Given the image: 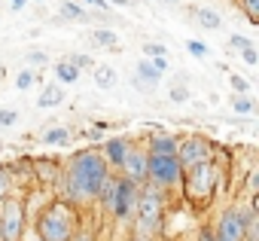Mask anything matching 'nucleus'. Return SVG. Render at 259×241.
Instances as JSON below:
<instances>
[{"label":"nucleus","instance_id":"obj_27","mask_svg":"<svg viewBox=\"0 0 259 241\" xmlns=\"http://www.w3.org/2000/svg\"><path fill=\"white\" fill-rule=\"evenodd\" d=\"M229 46H232V49H238V52H244V49H250V46H253V40H247L244 34H232Z\"/></svg>","mask_w":259,"mask_h":241},{"label":"nucleus","instance_id":"obj_13","mask_svg":"<svg viewBox=\"0 0 259 241\" xmlns=\"http://www.w3.org/2000/svg\"><path fill=\"white\" fill-rule=\"evenodd\" d=\"M147 153H156V156H177V141L171 135H159L150 141V150Z\"/></svg>","mask_w":259,"mask_h":241},{"label":"nucleus","instance_id":"obj_37","mask_svg":"<svg viewBox=\"0 0 259 241\" xmlns=\"http://www.w3.org/2000/svg\"><path fill=\"white\" fill-rule=\"evenodd\" d=\"M198 241H217V238H213L210 229H201V232H198Z\"/></svg>","mask_w":259,"mask_h":241},{"label":"nucleus","instance_id":"obj_22","mask_svg":"<svg viewBox=\"0 0 259 241\" xmlns=\"http://www.w3.org/2000/svg\"><path fill=\"white\" fill-rule=\"evenodd\" d=\"M28 64H34V67H46V64H49V55H46L43 49H31V52H28Z\"/></svg>","mask_w":259,"mask_h":241},{"label":"nucleus","instance_id":"obj_16","mask_svg":"<svg viewBox=\"0 0 259 241\" xmlns=\"http://www.w3.org/2000/svg\"><path fill=\"white\" fill-rule=\"evenodd\" d=\"M89 40H92L95 46H101V49H116V46H119V37H116L113 31H107V28H95V31L89 34Z\"/></svg>","mask_w":259,"mask_h":241},{"label":"nucleus","instance_id":"obj_30","mask_svg":"<svg viewBox=\"0 0 259 241\" xmlns=\"http://www.w3.org/2000/svg\"><path fill=\"white\" fill-rule=\"evenodd\" d=\"M144 52H147V58H168L165 46H159V43H147V46H144Z\"/></svg>","mask_w":259,"mask_h":241},{"label":"nucleus","instance_id":"obj_32","mask_svg":"<svg viewBox=\"0 0 259 241\" xmlns=\"http://www.w3.org/2000/svg\"><path fill=\"white\" fill-rule=\"evenodd\" d=\"M186 98H189V89H183V86H174V89H171V101H174V104H183Z\"/></svg>","mask_w":259,"mask_h":241},{"label":"nucleus","instance_id":"obj_11","mask_svg":"<svg viewBox=\"0 0 259 241\" xmlns=\"http://www.w3.org/2000/svg\"><path fill=\"white\" fill-rule=\"evenodd\" d=\"M128 147H132V144H128L125 138H110V141H104V162L113 165V168H122Z\"/></svg>","mask_w":259,"mask_h":241},{"label":"nucleus","instance_id":"obj_15","mask_svg":"<svg viewBox=\"0 0 259 241\" xmlns=\"http://www.w3.org/2000/svg\"><path fill=\"white\" fill-rule=\"evenodd\" d=\"M92 76H95V86H98V89H113V86H116V70H113L110 64H95Z\"/></svg>","mask_w":259,"mask_h":241},{"label":"nucleus","instance_id":"obj_6","mask_svg":"<svg viewBox=\"0 0 259 241\" xmlns=\"http://www.w3.org/2000/svg\"><path fill=\"white\" fill-rule=\"evenodd\" d=\"M183 177V168L177 162V156H156L147 153V180L156 189H174Z\"/></svg>","mask_w":259,"mask_h":241},{"label":"nucleus","instance_id":"obj_12","mask_svg":"<svg viewBox=\"0 0 259 241\" xmlns=\"http://www.w3.org/2000/svg\"><path fill=\"white\" fill-rule=\"evenodd\" d=\"M58 104H64V86L52 83V86H46V89L40 92L37 107H40V110H46V107H58Z\"/></svg>","mask_w":259,"mask_h":241},{"label":"nucleus","instance_id":"obj_8","mask_svg":"<svg viewBox=\"0 0 259 241\" xmlns=\"http://www.w3.org/2000/svg\"><path fill=\"white\" fill-rule=\"evenodd\" d=\"M177 162L183 171L192 165H201V162H213V144L204 138H186L177 144Z\"/></svg>","mask_w":259,"mask_h":241},{"label":"nucleus","instance_id":"obj_1","mask_svg":"<svg viewBox=\"0 0 259 241\" xmlns=\"http://www.w3.org/2000/svg\"><path fill=\"white\" fill-rule=\"evenodd\" d=\"M110 177V168L104 162V156L98 150H79L70 156L67 162V180H64V198L67 205H76V202H89V198H98L104 180Z\"/></svg>","mask_w":259,"mask_h":241},{"label":"nucleus","instance_id":"obj_24","mask_svg":"<svg viewBox=\"0 0 259 241\" xmlns=\"http://www.w3.org/2000/svg\"><path fill=\"white\" fill-rule=\"evenodd\" d=\"M186 49H189V55H195V58H207V52H210L201 40H189V43H186Z\"/></svg>","mask_w":259,"mask_h":241},{"label":"nucleus","instance_id":"obj_17","mask_svg":"<svg viewBox=\"0 0 259 241\" xmlns=\"http://www.w3.org/2000/svg\"><path fill=\"white\" fill-rule=\"evenodd\" d=\"M55 76H58V86H70V83L79 79V70H76L67 58H61V61L55 64Z\"/></svg>","mask_w":259,"mask_h":241},{"label":"nucleus","instance_id":"obj_26","mask_svg":"<svg viewBox=\"0 0 259 241\" xmlns=\"http://www.w3.org/2000/svg\"><path fill=\"white\" fill-rule=\"evenodd\" d=\"M232 107H235V113H253V101H250L247 95H238V98L232 101Z\"/></svg>","mask_w":259,"mask_h":241},{"label":"nucleus","instance_id":"obj_39","mask_svg":"<svg viewBox=\"0 0 259 241\" xmlns=\"http://www.w3.org/2000/svg\"><path fill=\"white\" fill-rule=\"evenodd\" d=\"M128 241H153V238H147V235H138V232H135L132 238H128Z\"/></svg>","mask_w":259,"mask_h":241},{"label":"nucleus","instance_id":"obj_18","mask_svg":"<svg viewBox=\"0 0 259 241\" xmlns=\"http://www.w3.org/2000/svg\"><path fill=\"white\" fill-rule=\"evenodd\" d=\"M61 19H70V22H85V19H89V13H85L82 7L70 4V0H64V4H61Z\"/></svg>","mask_w":259,"mask_h":241},{"label":"nucleus","instance_id":"obj_4","mask_svg":"<svg viewBox=\"0 0 259 241\" xmlns=\"http://www.w3.org/2000/svg\"><path fill=\"white\" fill-rule=\"evenodd\" d=\"M162 220H165V195H162V189L144 186L141 195H138V205H135L138 232L147 235V238H153V235L162 229Z\"/></svg>","mask_w":259,"mask_h":241},{"label":"nucleus","instance_id":"obj_40","mask_svg":"<svg viewBox=\"0 0 259 241\" xmlns=\"http://www.w3.org/2000/svg\"><path fill=\"white\" fill-rule=\"evenodd\" d=\"M0 241H4V229H0Z\"/></svg>","mask_w":259,"mask_h":241},{"label":"nucleus","instance_id":"obj_23","mask_svg":"<svg viewBox=\"0 0 259 241\" xmlns=\"http://www.w3.org/2000/svg\"><path fill=\"white\" fill-rule=\"evenodd\" d=\"M10 186H13V174L7 168H0V202L10 195Z\"/></svg>","mask_w":259,"mask_h":241},{"label":"nucleus","instance_id":"obj_33","mask_svg":"<svg viewBox=\"0 0 259 241\" xmlns=\"http://www.w3.org/2000/svg\"><path fill=\"white\" fill-rule=\"evenodd\" d=\"M70 241H95V232H92V229H76Z\"/></svg>","mask_w":259,"mask_h":241},{"label":"nucleus","instance_id":"obj_5","mask_svg":"<svg viewBox=\"0 0 259 241\" xmlns=\"http://www.w3.org/2000/svg\"><path fill=\"white\" fill-rule=\"evenodd\" d=\"M217 177H220L217 162H201V165L186 168L183 177H180V183H183V189H186V195H189L192 202L204 205V202H210L213 192H217Z\"/></svg>","mask_w":259,"mask_h":241},{"label":"nucleus","instance_id":"obj_36","mask_svg":"<svg viewBox=\"0 0 259 241\" xmlns=\"http://www.w3.org/2000/svg\"><path fill=\"white\" fill-rule=\"evenodd\" d=\"M82 4H89V7H95V10H101V13L107 10V4H104V0H82Z\"/></svg>","mask_w":259,"mask_h":241},{"label":"nucleus","instance_id":"obj_21","mask_svg":"<svg viewBox=\"0 0 259 241\" xmlns=\"http://www.w3.org/2000/svg\"><path fill=\"white\" fill-rule=\"evenodd\" d=\"M34 83H37V73H34V70H22V73L16 76V89H22V92L31 89Z\"/></svg>","mask_w":259,"mask_h":241},{"label":"nucleus","instance_id":"obj_19","mask_svg":"<svg viewBox=\"0 0 259 241\" xmlns=\"http://www.w3.org/2000/svg\"><path fill=\"white\" fill-rule=\"evenodd\" d=\"M70 141V132L67 129H49L43 135V144H67Z\"/></svg>","mask_w":259,"mask_h":241},{"label":"nucleus","instance_id":"obj_3","mask_svg":"<svg viewBox=\"0 0 259 241\" xmlns=\"http://www.w3.org/2000/svg\"><path fill=\"white\" fill-rule=\"evenodd\" d=\"M138 195H141V186L128 177H107L98 198L107 205V211L116 217V220H128L135 214V205H138Z\"/></svg>","mask_w":259,"mask_h":241},{"label":"nucleus","instance_id":"obj_35","mask_svg":"<svg viewBox=\"0 0 259 241\" xmlns=\"http://www.w3.org/2000/svg\"><path fill=\"white\" fill-rule=\"evenodd\" d=\"M25 4H28V0H10V10H13V13H22Z\"/></svg>","mask_w":259,"mask_h":241},{"label":"nucleus","instance_id":"obj_28","mask_svg":"<svg viewBox=\"0 0 259 241\" xmlns=\"http://www.w3.org/2000/svg\"><path fill=\"white\" fill-rule=\"evenodd\" d=\"M229 86H232V89H235L238 95H247V92H250V83H247L244 76H235V73L229 76Z\"/></svg>","mask_w":259,"mask_h":241},{"label":"nucleus","instance_id":"obj_20","mask_svg":"<svg viewBox=\"0 0 259 241\" xmlns=\"http://www.w3.org/2000/svg\"><path fill=\"white\" fill-rule=\"evenodd\" d=\"M241 10L250 25H259V0H241Z\"/></svg>","mask_w":259,"mask_h":241},{"label":"nucleus","instance_id":"obj_10","mask_svg":"<svg viewBox=\"0 0 259 241\" xmlns=\"http://www.w3.org/2000/svg\"><path fill=\"white\" fill-rule=\"evenodd\" d=\"M122 177L135 180L138 186H144V183H147V150L128 147V153H125V162H122Z\"/></svg>","mask_w":259,"mask_h":241},{"label":"nucleus","instance_id":"obj_38","mask_svg":"<svg viewBox=\"0 0 259 241\" xmlns=\"http://www.w3.org/2000/svg\"><path fill=\"white\" fill-rule=\"evenodd\" d=\"M104 4H116V7H128L132 0H104Z\"/></svg>","mask_w":259,"mask_h":241},{"label":"nucleus","instance_id":"obj_2","mask_svg":"<svg viewBox=\"0 0 259 241\" xmlns=\"http://www.w3.org/2000/svg\"><path fill=\"white\" fill-rule=\"evenodd\" d=\"M76 223H79L76 208L58 198L37 217V235L40 241H70L76 232Z\"/></svg>","mask_w":259,"mask_h":241},{"label":"nucleus","instance_id":"obj_25","mask_svg":"<svg viewBox=\"0 0 259 241\" xmlns=\"http://www.w3.org/2000/svg\"><path fill=\"white\" fill-rule=\"evenodd\" d=\"M67 61H70L76 70H82V67H95V61H92L89 55H82V52H76V55H67Z\"/></svg>","mask_w":259,"mask_h":241},{"label":"nucleus","instance_id":"obj_41","mask_svg":"<svg viewBox=\"0 0 259 241\" xmlns=\"http://www.w3.org/2000/svg\"><path fill=\"white\" fill-rule=\"evenodd\" d=\"M34 4H43V0H34Z\"/></svg>","mask_w":259,"mask_h":241},{"label":"nucleus","instance_id":"obj_14","mask_svg":"<svg viewBox=\"0 0 259 241\" xmlns=\"http://www.w3.org/2000/svg\"><path fill=\"white\" fill-rule=\"evenodd\" d=\"M192 16H195V19H198V25H201V28H207V31H220V28H223V19H220V13H213V10L198 7V10H192Z\"/></svg>","mask_w":259,"mask_h":241},{"label":"nucleus","instance_id":"obj_9","mask_svg":"<svg viewBox=\"0 0 259 241\" xmlns=\"http://www.w3.org/2000/svg\"><path fill=\"white\" fill-rule=\"evenodd\" d=\"M217 241H244V220H241V208H229L220 214L217 229H213Z\"/></svg>","mask_w":259,"mask_h":241},{"label":"nucleus","instance_id":"obj_7","mask_svg":"<svg viewBox=\"0 0 259 241\" xmlns=\"http://www.w3.org/2000/svg\"><path fill=\"white\" fill-rule=\"evenodd\" d=\"M0 229H4V241H22L25 232V205L16 195H7L0 202Z\"/></svg>","mask_w":259,"mask_h":241},{"label":"nucleus","instance_id":"obj_29","mask_svg":"<svg viewBox=\"0 0 259 241\" xmlns=\"http://www.w3.org/2000/svg\"><path fill=\"white\" fill-rule=\"evenodd\" d=\"M16 119H19V113L16 110H0V129H10V126H16Z\"/></svg>","mask_w":259,"mask_h":241},{"label":"nucleus","instance_id":"obj_31","mask_svg":"<svg viewBox=\"0 0 259 241\" xmlns=\"http://www.w3.org/2000/svg\"><path fill=\"white\" fill-rule=\"evenodd\" d=\"M241 58H244V64H250V67H256V64H259V52H256L253 46H250V49H244V52H241Z\"/></svg>","mask_w":259,"mask_h":241},{"label":"nucleus","instance_id":"obj_34","mask_svg":"<svg viewBox=\"0 0 259 241\" xmlns=\"http://www.w3.org/2000/svg\"><path fill=\"white\" fill-rule=\"evenodd\" d=\"M147 61H150L159 73H165V70H168V58H147Z\"/></svg>","mask_w":259,"mask_h":241}]
</instances>
